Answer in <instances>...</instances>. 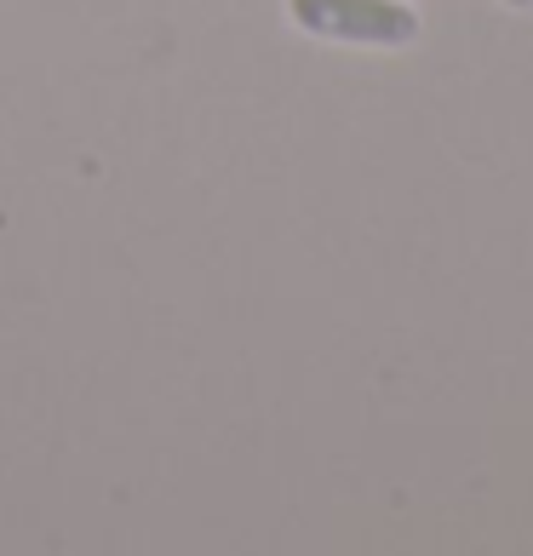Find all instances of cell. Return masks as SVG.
<instances>
[{"label":"cell","instance_id":"obj_2","mask_svg":"<svg viewBox=\"0 0 533 556\" xmlns=\"http://www.w3.org/2000/svg\"><path fill=\"white\" fill-rule=\"evenodd\" d=\"M505 7H533V0H505Z\"/></svg>","mask_w":533,"mask_h":556},{"label":"cell","instance_id":"obj_1","mask_svg":"<svg viewBox=\"0 0 533 556\" xmlns=\"http://www.w3.org/2000/svg\"><path fill=\"white\" fill-rule=\"evenodd\" d=\"M293 24L321 40H351V47H414L419 12L407 0H293Z\"/></svg>","mask_w":533,"mask_h":556}]
</instances>
